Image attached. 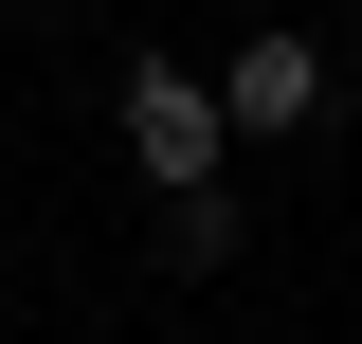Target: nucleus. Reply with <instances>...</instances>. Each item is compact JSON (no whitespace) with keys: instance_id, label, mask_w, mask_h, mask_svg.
<instances>
[{"instance_id":"obj_2","label":"nucleus","mask_w":362,"mask_h":344,"mask_svg":"<svg viewBox=\"0 0 362 344\" xmlns=\"http://www.w3.org/2000/svg\"><path fill=\"white\" fill-rule=\"evenodd\" d=\"M218 109H235V145H290L326 109V55L308 37H254V55H218Z\"/></svg>"},{"instance_id":"obj_1","label":"nucleus","mask_w":362,"mask_h":344,"mask_svg":"<svg viewBox=\"0 0 362 344\" xmlns=\"http://www.w3.org/2000/svg\"><path fill=\"white\" fill-rule=\"evenodd\" d=\"M218 145H235L218 73H127V164L163 181V200H199V181H218Z\"/></svg>"},{"instance_id":"obj_3","label":"nucleus","mask_w":362,"mask_h":344,"mask_svg":"<svg viewBox=\"0 0 362 344\" xmlns=\"http://www.w3.org/2000/svg\"><path fill=\"white\" fill-rule=\"evenodd\" d=\"M163 254H181V272H218V254H235V181H199V200H163Z\"/></svg>"}]
</instances>
